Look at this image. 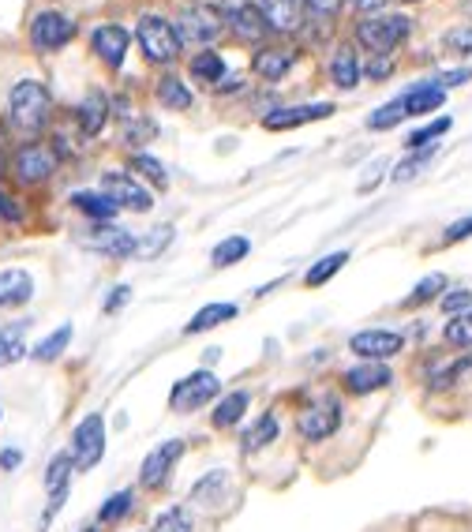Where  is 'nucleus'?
<instances>
[{
	"label": "nucleus",
	"mask_w": 472,
	"mask_h": 532,
	"mask_svg": "<svg viewBox=\"0 0 472 532\" xmlns=\"http://www.w3.org/2000/svg\"><path fill=\"white\" fill-rule=\"evenodd\" d=\"M53 120V94L46 83L38 79H23L15 83L8 94V124L23 135H38L41 127Z\"/></svg>",
	"instance_id": "nucleus-1"
},
{
	"label": "nucleus",
	"mask_w": 472,
	"mask_h": 532,
	"mask_svg": "<svg viewBox=\"0 0 472 532\" xmlns=\"http://www.w3.org/2000/svg\"><path fill=\"white\" fill-rule=\"evenodd\" d=\"M413 34V19L409 15H371V19H363V23L356 27V41L363 49H371L375 57H390L405 38Z\"/></svg>",
	"instance_id": "nucleus-2"
},
{
	"label": "nucleus",
	"mask_w": 472,
	"mask_h": 532,
	"mask_svg": "<svg viewBox=\"0 0 472 532\" xmlns=\"http://www.w3.org/2000/svg\"><path fill=\"white\" fill-rule=\"evenodd\" d=\"M135 41H139V49H143V57L150 64H173L180 46H184L177 27L162 15H143L139 27H135Z\"/></svg>",
	"instance_id": "nucleus-3"
},
{
	"label": "nucleus",
	"mask_w": 472,
	"mask_h": 532,
	"mask_svg": "<svg viewBox=\"0 0 472 532\" xmlns=\"http://www.w3.org/2000/svg\"><path fill=\"white\" fill-rule=\"evenodd\" d=\"M218 397H222V379L214 371H206V368H199L188 379L173 382V390H169V409L173 413H199Z\"/></svg>",
	"instance_id": "nucleus-4"
},
{
	"label": "nucleus",
	"mask_w": 472,
	"mask_h": 532,
	"mask_svg": "<svg viewBox=\"0 0 472 532\" xmlns=\"http://www.w3.org/2000/svg\"><path fill=\"white\" fill-rule=\"evenodd\" d=\"M337 428H341V401L330 397V394L308 401V406L296 413V435L308 439V442H323Z\"/></svg>",
	"instance_id": "nucleus-5"
},
{
	"label": "nucleus",
	"mask_w": 472,
	"mask_h": 532,
	"mask_svg": "<svg viewBox=\"0 0 472 532\" xmlns=\"http://www.w3.org/2000/svg\"><path fill=\"white\" fill-rule=\"evenodd\" d=\"M72 458L75 469H94L105 458V420L101 413H87L72 432Z\"/></svg>",
	"instance_id": "nucleus-6"
},
{
	"label": "nucleus",
	"mask_w": 472,
	"mask_h": 532,
	"mask_svg": "<svg viewBox=\"0 0 472 532\" xmlns=\"http://www.w3.org/2000/svg\"><path fill=\"white\" fill-rule=\"evenodd\" d=\"M173 27H177L180 41H191V46H210V41L222 34V15H218V8H206V4H184L177 12Z\"/></svg>",
	"instance_id": "nucleus-7"
},
{
	"label": "nucleus",
	"mask_w": 472,
	"mask_h": 532,
	"mask_svg": "<svg viewBox=\"0 0 472 532\" xmlns=\"http://www.w3.org/2000/svg\"><path fill=\"white\" fill-rule=\"evenodd\" d=\"M101 191L120 210H135V214H146V210L154 206V196L146 191V184H139L132 173H124V169H109V173H101Z\"/></svg>",
	"instance_id": "nucleus-8"
},
{
	"label": "nucleus",
	"mask_w": 472,
	"mask_h": 532,
	"mask_svg": "<svg viewBox=\"0 0 472 532\" xmlns=\"http://www.w3.org/2000/svg\"><path fill=\"white\" fill-rule=\"evenodd\" d=\"M12 173L19 184H41L57 173V151L46 143H27L19 146L15 158H12Z\"/></svg>",
	"instance_id": "nucleus-9"
},
{
	"label": "nucleus",
	"mask_w": 472,
	"mask_h": 532,
	"mask_svg": "<svg viewBox=\"0 0 472 532\" xmlns=\"http://www.w3.org/2000/svg\"><path fill=\"white\" fill-rule=\"evenodd\" d=\"M75 38V19L64 12H38L31 23V41L41 53H57Z\"/></svg>",
	"instance_id": "nucleus-10"
},
{
	"label": "nucleus",
	"mask_w": 472,
	"mask_h": 532,
	"mask_svg": "<svg viewBox=\"0 0 472 532\" xmlns=\"http://www.w3.org/2000/svg\"><path fill=\"white\" fill-rule=\"evenodd\" d=\"M184 458V439H165L158 442L154 450H150L139 465V484L146 487V492H154V487H162L169 480V473L177 469V461Z\"/></svg>",
	"instance_id": "nucleus-11"
},
{
	"label": "nucleus",
	"mask_w": 472,
	"mask_h": 532,
	"mask_svg": "<svg viewBox=\"0 0 472 532\" xmlns=\"http://www.w3.org/2000/svg\"><path fill=\"white\" fill-rule=\"evenodd\" d=\"M405 349V334L401 330H360L349 337V353L360 360H379L386 364L390 356H398Z\"/></svg>",
	"instance_id": "nucleus-12"
},
{
	"label": "nucleus",
	"mask_w": 472,
	"mask_h": 532,
	"mask_svg": "<svg viewBox=\"0 0 472 532\" xmlns=\"http://www.w3.org/2000/svg\"><path fill=\"white\" fill-rule=\"evenodd\" d=\"M222 23L232 27V34L240 38V41H259L267 34V23H263V15L259 8L251 4V0H222Z\"/></svg>",
	"instance_id": "nucleus-13"
},
{
	"label": "nucleus",
	"mask_w": 472,
	"mask_h": 532,
	"mask_svg": "<svg viewBox=\"0 0 472 532\" xmlns=\"http://www.w3.org/2000/svg\"><path fill=\"white\" fill-rule=\"evenodd\" d=\"M83 248H91V251H98V255H109V259H132L135 248H139V240H135L132 229L101 225V229L91 232L87 240H83Z\"/></svg>",
	"instance_id": "nucleus-14"
},
{
	"label": "nucleus",
	"mask_w": 472,
	"mask_h": 532,
	"mask_svg": "<svg viewBox=\"0 0 472 532\" xmlns=\"http://www.w3.org/2000/svg\"><path fill=\"white\" fill-rule=\"evenodd\" d=\"M341 382H345V390L349 394H356V397H368V394H375V390H386L394 382V371L386 368V364H379V360H363V364H356V368H349L345 375H341Z\"/></svg>",
	"instance_id": "nucleus-15"
},
{
	"label": "nucleus",
	"mask_w": 472,
	"mask_h": 532,
	"mask_svg": "<svg viewBox=\"0 0 472 532\" xmlns=\"http://www.w3.org/2000/svg\"><path fill=\"white\" fill-rule=\"evenodd\" d=\"M334 113L330 101H311V105H285V109H274L263 117V127L267 132H289V127H300V124H311V120H323Z\"/></svg>",
	"instance_id": "nucleus-16"
},
{
	"label": "nucleus",
	"mask_w": 472,
	"mask_h": 532,
	"mask_svg": "<svg viewBox=\"0 0 472 532\" xmlns=\"http://www.w3.org/2000/svg\"><path fill=\"white\" fill-rule=\"evenodd\" d=\"M255 8H259L267 31L274 34H293L304 27V4L300 0H259Z\"/></svg>",
	"instance_id": "nucleus-17"
},
{
	"label": "nucleus",
	"mask_w": 472,
	"mask_h": 532,
	"mask_svg": "<svg viewBox=\"0 0 472 532\" xmlns=\"http://www.w3.org/2000/svg\"><path fill=\"white\" fill-rule=\"evenodd\" d=\"M91 46L94 53L101 57V64H109V68H120L124 57H127V46H132V34H127L120 23H105L91 34Z\"/></svg>",
	"instance_id": "nucleus-18"
},
{
	"label": "nucleus",
	"mask_w": 472,
	"mask_h": 532,
	"mask_svg": "<svg viewBox=\"0 0 472 532\" xmlns=\"http://www.w3.org/2000/svg\"><path fill=\"white\" fill-rule=\"evenodd\" d=\"M109 113H113V105L105 101V94L101 91H91L87 98L79 101V109H75V120H79V132L87 135V139H94V135H101L105 132V124H109Z\"/></svg>",
	"instance_id": "nucleus-19"
},
{
	"label": "nucleus",
	"mask_w": 472,
	"mask_h": 532,
	"mask_svg": "<svg viewBox=\"0 0 472 532\" xmlns=\"http://www.w3.org/2000/svg\"><path fill=\"white\" fill-rule=\"evenodd\" d=\"M293 64H296V53H289V49H259L251 60V68L263 83H282L293 72Z\"/></svg>",
	"instance_id": "nucleus-20"
},
{
	"label": "nucleus",
	"mask_w": 472,
	"mask_h": 532,
	"mask_svg": "<svg viewBox=\"0 0 472 532\" xmlns=\"http://www.w3.org/2000/svg\"><path fill=\"white\" fill-rule=\"evenodd\" d=\"M229 469H214V473H206L203 480H196V487H191V502L196 506H222V502H229Z\"/></svg>",
	"instance_id": "nucleus-21"
},
{
	"label": "nucleus",
	"mask_w": 472,
	"mask_h": 532,
	"mask_svg": "<svg viewBox=\"0 0 472 532\" xmlns=\"http://www.w3.org/2000/svg\"><path fill=\"white\" fill-rule=\"evenodd\" d=\"M401 101H405V113H409V117H424V113H435L439 105L446 101V91L439 87L435 79H427V83H416L413 91H405Z\"/></svg>",
	"instance_id": "nucleus-22"
},
{
	"label": "nucleus",
	"mask_w": 472,
	"mask_h": 532,
	"mask_svg": "<svg viewBox=\"0 0 472 532\" xmlns=\"http://www.w3.org/2000/svg\"><path fill=\"white\" fill-rule=\"evenodd\" d=\"M248 406H251V394L248 390H232V394H225L218 406H214V413H210V423L218 432H232L236 423L244 420V413H248Z\"/></svg>",
	"instance_id": "nucleus-23"
},
{
	"label": "nucleus",
	"mask_w": 472,
	"mask_h": 532,
	"mask_svg": "<svg viewBox=\"0 0 472 532\" xmlns=\"http://www.w3.org/2000/svg\"><path fill=\"white\" fill-rule=\"evenodd\" d=\"M34 296V278L27 270H0V308H19Z\"/></svg>",
	"instance_id": "nucleus-24"
},
{
	"label": "nucleus",
	"mask_w": 472,
	"mask_h": 532,
	"mask_svg": "<svg viewBox=\"0 0 472 532\" xmlns=\"http://www.w3.org/2000/svg\"><path fill=\"white\" fill-rule=\"evenodd\" d=\"M360 75H363V64H360V57H356V49H353V46H341V49L334 53V60H330V79L337 83L341 91H356Z\"/></svg>",
	"instance_id": "nucleus-25"
},
{
	"label": "nucleus",
	"mask_w": 472,
	"mask_h": 532,
	"mask_svg": "<svg viewBox=\"0 0 472 532\" xmlns=\"http://www.w3.org/2000/svg\"><path fill=\"white\" fill-rule=\"evenodd\" d=\"M72 206L79 210V214H87L94 222H113L120 214V206L105 196V191H75L72 196Z\"/></svg>",
	"instance_id": "nucleus-26"
},
{
	"label": "nucleus",
	"mask_w": 472,
	"mask_h": 532,
	"mask_svg": "<svg viewBox=\"0 0 472 532\" xmlns=\"http://www.w3.org/2000/svg\"><path fill=\"white\" fill-rule=\"evenodd\" d=\"M188 72H191V79H196V83H203V87H218V83L225 79V60H222V53L203 49V53L191 57Z\"/></svg>",
	"instance_id": "nucleus-27"
},
{
	"label": "nucleus",
	"mask_w": 472,
	"mask_h": 532,
	"mask_svg": "<svg viewBox=\"0 0 472 532\" xmlns=\"http://www.w3.org/2000/svg\"><path fill=\"white\" fill-rule=\"evenodd\" d=\"M240 315V308L236 304H206L199 308L196 315H191V323L184 327V334H203V330H214V327H222V323H232V318Z\"/></svg>",
	"instance_id": "nucleus-28"
},
{
	"label": "nucleus",
	"mask_w": 472,
	"mask_h": 532,
	"mask_svg": "<svg viewBox=\"0 0 472 532\" xmlns=\"http://www.w3.org/2000/svg\"><path fill=\"white\" fill-rule=\"evenodd\" d=\"M154 94H158V101L165 105V109H173V113H184V109H191V91H188V83L180 79V75H162L158 79V87H154Z\"/></svg>",
	"instance_id": "nucleus-29"
},
{
	"label": "nucleus",
	"mask_w": 472,
	"mask_h": 532,
	"mask_svg": "<svg viewBox=\"0 0 472 532\" xmlns=\"http://www.w3.org/2000/svg\"><path fill=\"white\" fill-rule=\"evenodd\" d=\"M274 439H277V416H274V413H263V416L244 432V439H240L244 446H240V450H244V454H259V450H267Z\"/></svg>",
	"instance_id": "nucleus-30"
},
{
	"label": "nucleus",
	"mask_w": 472,
	"mask_h": 532,
	"mask_svg": "<svg viewBox=\"0 0 472 532\" xmlns=\"http://www.w3.org/2000/svg\"><path fill=\"white\" fill-rule=\"evenodd\" d=\"M31 323H15V327H4L0 330V368L8 364H19V360L27 356V345H23V330Z\"/></svg>",
	"instance_id": "nucleus-31"
},
{
	"label": "nucleus",
	"mask_w": 472,
	"mask_h": 532,
	"mask_svg": "<svg viewBox=\"0 0 472 532\" xmlns=\"http://www.w3.org/2000/svg\"><path fill=\"white\" fill-rule=\"evenodd\" d=\"M135 510V492L132 487H124V492H117V495H109L101 502V510H98V525H117V521H124L127 514Z\"/></svg>",
	"instance_id": "nucleus-32"
},
{
	"label": "nucleus",
	"mask_w": 472,
	"mask_h": 532,
	"mask_svg": "<svg viewBox=\"0 0 472 532\" xmlns=\"http://www.w3.org/2000/svg\"><path fill=\"white\" fill-rule=\"evenodd\" d=\"M72 334H75V330H72V323H64V327H60V330H53L49 337H41V342L34 345V353H31V356L38 360V364H53V360H57L64 349H68Z\"/></svg>",
	"instance_id": "nucleus-33"
},
{
	"label": "nucleus",
	"mask_w": 472,
	"mask_h": 532,
	"mask_svg": "<svg viewBox=\"0 0 472 532\" xmlns=\"http://www.w3.org/2000/svg\"><path fill=\"white\" fill-rule=\"evenodd\" d=\"M345 263H349V251H330V255H323V259H319V263L304 274V285H308V289L327 285V282H330L334 274H337L341 266H345Z\"/></svg>",
	"instance_id": "nucleus-34"
},
{
	"label": "nucleus",
	"mask_w": 472,
	"mask_h": 532,
	"mask_svg": "<svg viewBox=\"0 0 472 532\" xmlns=\"http://www.w3.org/2000/svg\"><path fill=\"white\" fill-rule=\"evenodd\" d=\"M150 532H196V518H191L188 506H169L154 518Z\"/></svg>",
	"instance_id": "nucleus-35"
},
{
	"label": "nucleus",
	"mask_w": 472,
	"mask_h": 532,
	"mask_svg": "<svg viewBox=\"0 0 472 532\" xmlns=\"http://www.w3.org/2000/svg\"><path fill=\"white\" fill-rule=\"evenodd\" d=\"M72 473H75L72 450H60V454L49 461V469H46V492H49V495H53V492H64V487H68V480H72Z\"/></svg>",
	"instance_id": "nucleus-36"
},
{
	"label": "nucleus",
	"mask_w": 472,
	"mask_h": 532,
	"mask_svg": "<svg viewBox=\"0 0 472 532\" xmlns=\"http://www.w3.org/2000/svg\"><path fill=\"white\" fill-rule=\"evenodd\" d=\"M248 251H251V240L248 237H225L222 244H214L210 263L214 266H232V263H240Z\"/></svg>",
	"instance_id": "nucleus-37"
},
{
	"label": "nucleus",
	"mask_w": 472,
	"mask_h": 532,
	"mask_svg": "<svg viewBox=\"0 0 472 532\" xmlns=\"http://www.w3.org/2000/svg\"><path fill=\"white\" fill-rule=\"evenodd\" d=\"M405 117H409V113H405V101L394 98V101L379 105V109L368 117V127H371V132H390V127H398Z\"/></svg>",
	"instance_id": "nucleus-38"
},
{
	"label": "nucleus",
	"mask_w": 472,
	"mask_h": 532,
	"mask_svg": "<svg viewBox=\"0 0 472 532\" xmlns=\"http://www.w3.org/2000/svg\"><path fill=\"white\" fill-rule=\"evenodd\" d=\"M450 117H439V120H432V124H424V127H416V132L405 139V151H424V146H435V139L439 135H446L450 132Z\"/></svg>",
	"instance_id": "nucleus-39"
},
{
	"label": "nucleus",
	"mask_w": 472,
	"mask_h": 532,
	"mask_svg": "<svg viewBox=\"0 0 472 532\" xmlns=\"http://www.w3.org/2000/svg\"><path fill=\"white\" fill-rule=\"evenodd\" d=\"M173 244V225H154L146 232V237L139 240V248H135V255H143V259H158V255Z\"/></svg>",
	"instance_id": "nucleus-40"
},
{
	"label": "nucleus",
	"mask_w": 472,
	"mask_h": 532,
	"mask_svg": "<svg viewBox=\"0 0 472 532\" xmlns=\"http://www.w3.org/2000/svg\"><path fill=\"white\" fill-rule=\"evenodd\" d=\"M439 292H446V278L442 274H427L424 282H416V289L405 296V308H416V304H427V301H435Z\"/></svg>",
	"instance_id": "nucleus-41"
},
{
	"label": "nucleus",
	"mask_w": 472,
	"mask_h": 532,
	"mask_svg": "<svg viewBox=\"0 0 472 532\" xmlns=\"http://www.w3.org/2000/svg\"><path fill=\"white\" fill-rule=\"evenodd\" d=\"M435 151H439V146H424V151H409V158H405V161H398V169H394V180H398V184L413 180V177L420 173V169L435 158Z\"/></svg>",
	"instance_id": "nucleus-42"
},
{
	"label": "nucleus",
	"mask_w": 472,
	"mask_h": 532,
	"mask_svg": "<svg viewBox=\"0 0 472 532\" xmlns=\"http://www.w3.org/2000/svg\"><path fill=\"white\" fill-rule=\"evenodd\" d=\"M442 342L446 345H458V349H465V345H472V315L465 311V315H454L450 323L442 327Z\"/></svg>",
	"instance_id": "nucleus-43"
},
{
	"label": "nucleus",
	"mask_w": 472,
	"mask_h": 532,
	"mask_svg": "<svg viewBox=\"0 0 472 532\" xmlns=\"http://www.w3.org/2000/svg\"><path fill=\"white\" fill-rule=\"evenodd\" d=\"M132 169L135 173H143L154 188H169V177H165V165L158 158H150V154H132Z\"/></svg>",
	"instance_id": "nucleus-44"
},
{
	"label": "nucleus",
	"mask_w": 472,
	"mask_h": 532,
	"mask_svg": "<svg viewBox=\"0 0 472 532\" xmlns=\"http://www.w3.org/2000/svg\"><path fill=\"white\" fill-rule=\"evenodd\" d=\"M154 132H158L154 120H146V117H127V120H124V139L132 143V146L150 143V135H154Z\"/></svg>",
	"instance_id": "nucleus-45"
},
{
	"label": "nucleus",
	"mask_w": 472,
	"mask_h": 532,
	"mask_svg": "<svg viewBox=\"0 0 472 532\" xmlns=\"http://www.w3.org/2000/svg\"><path fill=\"white\" fill-rule=\"evenodd\" d=\"M442 46L458 57H472V27H454L442 34Z\"/></svg>",
	"instance_id": "nucleus-46"
},
{
	"label": "nucleus",
	"mask_w": 472,
	"mask_h": 532,
	"mask_svg": "<svg viewBox=\"0 0 472 532\" xmlns=\"http://www.w3.org/2000/svg\"><path fill=\"white\" fill-rule=\"evenodd\" d=\"M439 304H442V311L454 318V315H465V311H472V292L468 289H454V292H446V296H439Z\"/></svg>",
	"instance_id": "nucleus-47"
},
{
	"label": "nucleus",
	"mask_w": 472,
	"mask_h": 532,
	"mask_svg": "<svg viewBox=\"0 0 472 532\" xmlns=\"http://www.w3.org/2000/svg\"><path fill=\"white\" fill-rule=\"evenodd\" d=\"M127 301H132V285H117V289H109V296H105L101 311H105V315H117Z\"/></svg>",
	"instance_id": "nucleus-48"
},
{
	"label": "nucleus",
	"mask_w": 472,
	"mask_h": 532,
	"mask_svg": "<svg viewBox=\"0 0 472 532\" xmlns=\"http://www.w3.org/2000/svg\"><path fill=\"white\" fill-rule=\"evenodd\" d=\"M472 79V64L468 68H454V72H442V75H435V83L442 91H450V87H461V83H468Z\"/></svg>",
	"instance_id": "nucleus-49"
},
{
	"label": "nucleus",
	"mask_w": 472,
	"mask_h": 532,
	"mask_svg": "<svg viewBox=\"0 0 472 532\" xmlns=\"http://www.w3.org/2000/svg\"><path fill=\"white\" fill-rule=\"evenodd\" d=\"M0 218L4 222H23V210H19V203L8 196L4 188H0Z\"/></svg>",
	"instance_id": "nucleus-50"
},
{
	"label": "nucleus",
	"mask_w": 472,
	"mask_h": 532,
	"mask_svg": "<svg viewBox=\"0 0 472 532\" xmlns=\"http://www.w3.org/2000/svg\"><path fill=\"white\" fill-rule=\"evenodd\" d=\"M304 4H308V12H311V15H319V19H330V15H337L341 0H304Z\"/></svg>",
	"instance_id": "nucleus-51"
},
{
	"label": "nucleus",
	"mask_w": 472,
	"mask_h": 532,
	"mask_svg": "<svg viewBox=\"0 0 472 532\" xmlns=\"http://www.w3.org/2000/svg\"><path fill=\"white\" fill-rule=\"evenodd\" d=\"M465 237H472V214L468 218H461V222H454V225H450L446 229V244H454V240H465Z\"/></svg>",
	"instance_id": "nucleus-52"
},
{
	"label": "nucleus",
	"mask_w": 472,
	"mask_h": 532,
	"mask_svg": "<svg viewBox=\"0 0 472 532\" xmlns=\"http://www.w3.org/2000/svg\"><path fill=\"white\" fill-rule=\"evenodd\" d=\"M390 72H394V60H390V57H375V60H371V68H368L371 79H386Z\"/></svg>",
	"instance_id": "nucleus-53"
},
{
	"label": "nucleus",
	"mask_w": 472,
	"mask_h": 532,
	"mask_svg": "<svg viewBox=\"0 0 472 532\" xmlns=\"http://www.w3.org/2000/svg\"><path fill=\"white\" fill-rule=\"evenodd\" d=\"M240 87H244V79L236 75V72H225V79H222L214 91H218V94H232V91H240Z\"/></svg>",
	"instance_id": "nucleus-54"
},
{
	"label": "nucleus",
	"mask_w": 472,
	"mask_h": 532,
	"mask_svg": "<svg viewBox=\"0 0 472 532\" xmlns=\"http://www.w3.org/2000/svg\"><path fill=\"white\" fill-rule=\"evenodd\" d=\"M19 461H23V454H19V450H4V454H0V469H19Z\"/></svg>",
	"instance_id": "nucleus-55"
},
{
	"label": "nucleus",
	"mask_w": 472,
	"mask_h": 532,
	"mask_svg": "<svg viewBox=\"0 0 472 532\" xmlns=\"http://www.w3.org/2000/svg\"><path fill=\"white\" fill-rule=\"evenodd\" d=\"M349 4H356L360 12H371V8H379V4H382V0H349Z\"/></svg>",
	"instance_id": "nucleus-56"
},
{
	"label": "nucleus",
	"mask_w": 472,
	"mask_h": 532,
	"mask_svg": "<svg viewBox=\"0 0 472 532\" xmlns=\"http://www.w3.org/2000/svg\"><path fill=\"white\" fill-rule=\"evenodd\" d=\"M83 532H101V525H87V528H83Z\"/></svg>",
	"instance_id": "nucleus-57"
},
{
	"label": "nucleus",
	"mask_w": 472,
	"mask_h": 532,
	"mask_svg": "<svg viewBox=\"0 0 472 532\" xmlns=\"http://www.w3.org/2000/svg\"><path fill=\"white\" fill-rule=\"evenodd\" d=\"M465 12H472V0H468V4H465Z\"/></svg>",
	"instance_id": "nucleus-58"
},
{
	"label": "nucleus",
	"mask_w": 472,
	"mask_h": 532,
	"mask_svg": "<svg viewBox=\"0 0 472 532\" xmlns=\"http://www.w3.org/2000/svg\"><path fill=\"white\" fill-rule=\"evenodd\" d=\"M0 173H4V161H0Z\"/></svg>",
	"instance_id": "nucleus-59"
},
{
	"label": "nucleus",
	"mask_w": 472,
	"mask_h": 532,
	"mask_svg": "<svg viewBox=\"0 0 472 532\" xmlns=\"http://www.w3.org/2000/svg\"><path fill=\"white\" fill-rule=\"evenodd\" d=\"M468 315H472V311H468Z\"/></svg>",
	"instance_id": "nucleus-60"
}]
</instances>
